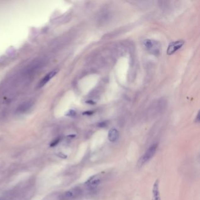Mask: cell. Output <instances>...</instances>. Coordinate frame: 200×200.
<instances>
[{
  "mask_svg": "<svg viewBox=\"0 0 200 200\" xmlns=\"http://www.w3.org/2000/svg\"><path fill=\"white\" fill-rule=\"evenodd\" d=\"M100 183V180L99 178H97L96 177H93L88 181V184L90 187H96L98 186Z\"/></svg>",
  "mask_w": 200,
  "mask_h": 200,
  "instance_id": "8",
  "label": "cell"
},
{
  "mask_svg": "<svg viewBox=\"0 0 200 200\" xmlns=\"http://www.w3.org/2000/svg\"><path fill=\"white\" fill-rule=\"evenodd\" d=\"M79 190H74L72 191H69V192H67L65 194L66 198L67 199H70V198H73L75 197L78 196L79 194Z\"/></svg>",
  "mask_w": 200,
  "mask_h": 200,
  "instance_id": "7",
  "label": "cell"
},
{
  "mask_svg": "<svg viewBox=\"0 0 200 200\" xmlns=\"http://www.w3.org/2000/svg\"><path fill=\"white\" fill-rule=\"evenodd\" d=\"M157 148V144H154L151 146L148 150L140 158L139 160L137 162L138 167H142L144 164H145L147 161H149L154 156V154L156 152Z\"/></svg>",
  "mask_w": 200,
  "mask_h": 200,
  "instance_id": "1",
  "label": "cell"
},
{
  "mask_svg": "<svg viewBox=\"0 0 200 200\" xmlns=\"http://www.w3.org/2000/svg\"><path fill=\"white\" fill-rule=\"evenodd\" d=\"M143 45L147 51L153 55H158L160 52V47L158 43L151 39H146L143 41Z\"/></svg>",
  "mask_w": 200,
  "mask_h": 200,
  "instance_id": "2",
  "label": "cell"
},
{
  "mask_svg": "<svg viewBox=\"0 0 200 200\" xmlns=\"http://www.w3.org/2000/svg\"><path fill=\"white\" fill-rule=\"evenodd\" d=\"M184 44V41L183 40H180L177 41L173 42L170 43L169 45V47L167 49V53L169 55H171L172 54L174 53L178 49H180L183 46Z\"/></svg>",
  "mask_w": 200,
  "mask_h": 200,
  "instance_id": "3",
  "label": "cell"
},
{
  "mask_svg": "<svg viewBox=\"0 0 200 200\" xmlns=\"http://www.w3.org/2000/svg\"><path fill=\"white\" fill-rule=\"evenodd\" d=\"M93 113V112H85L83 114H89V115H91Z\"/></svg>",
  "mask_w": 200,
  "mask_h": 200,
  "instance_id": "9",
  "label": "cell"
},
{
  "mask_svg": "<svg viewBox=\"0 0 200 200\" xmlns=\"http://www.w3.org/2000/svg\"><path fill=\"white\" fill-rule=\"evenodd\" d=\"M119 137V133L117 129L113 128L110 129L108 133V139L111 142H115L118 140Z\"/></svg>",
  "mask_w": 200,
  "mask_h": 200,
  "instance_id": "5",
  "label": "cell"
},
{
  "mask_svg": "<svg viewBox=\"0 0 200 200\" xmlns=\"http://www.w3.org/2000/svg\"><path fill=\"white\" fill-rule=\"evenodd\" d=\"M56 74H57V71L54 70L47 75L41 81V82L39 83V87H42L45 86L51 80V79L52 78L56 75Z\"/></svg>",
  "mask_w": 200,
  "mask_h": 200,
  "instance_id": "6",
  "label": "cell"
},
{
  "mask_svg": "<svg viewBox=\"0 0 200 200\" xmlns=\"http://www.w3.org/2000/svg\"><path fill=\"white\" fill-rule=\"evenodd\" d=\"M153 200H161L159 192V181L157 180L153 187Z\"/></svg>",
  "mask_w": 200,
  "mask_h": 200,
  "instance_id": "4",
  "label": "cell"
}]
</instances>
